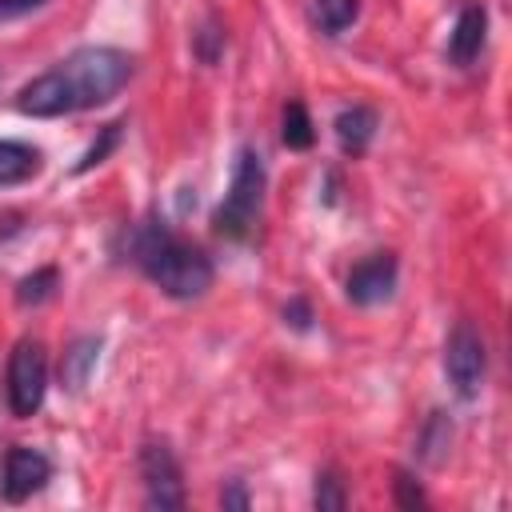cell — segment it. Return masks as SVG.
<instances>
[{
    "mask_svg": "<svg viewBox=\"0 0 512 512\" xmlns=\"http://www.w3.org/2000/svg\"><path fill=\"white\" fill-rule=\"evenodd\" d=\"M44 392H48V356H44V344L36 336H24V340L12 344L8 368H4V396H8L12 416H20V420L36 416L40 404H44Z\"/></svg>",
    "mask_w": 512,
    "mask_h": 512,
    "instance_id": "4",
    "label": "cell"
},
{
    "mask_svg": "<svg viewBox=\"0 0 512 512\" xmlns=\"http://www.w3.org/2000/svg\"><path fill=\"white\" fill-rule=\"evenodd\" d=\"M120 136H124V120H112V124H104V128L96 132V140L84 148V156L72 164V172H76V176H84V172H92L96 164H104V160L116 152Z\"/></svg>",
    "mask_w": 512,
    "mask_h": 512,
    "instance_id": "15",
    "label": "cell"
},
{
    "mask_svg": "<svg viewBox=\"0 0 512 512\" xmlns=\"http://www.w3.org/2000/svg\"><path fill=\"white\" fill-rule=\"evenodd\" d=\"M52 476V460L40 452V448H28V444H12L0 460V496L8 504H20L28 500L32 492H40Z\"/></svg>",
    "mask_w": 512,
    "mask_h": 512,
    "instance_id": "6",
    "label": "cell"
},
{
    "mask_svg": "<svg viewBox=\"0 0 512 512\" xmlns=\"http://www.w3.org/2000/svg\"><path fill=\"white\" fill-rule=\"evenodd\" d=\"M44 0H0V20H12V16H24L32 8H40Z\"/></svg>",
    "mask_w": 512,
    "mask_h": 512,
    "instance_id": "23",
    "label": "cell"
},
{
    "mask_svg": "<svg viewBox=\"0 0 512 512\" xmlns=\"http://www.w3.org/2000/svg\"><path fill=\"white\" fill-rule=\"evenodd\" d=\"M40 164H44L40 148H32L24 140H0V188L32 180L40 172Z\"/></svg>",
    "mask_w": 512,
    "mask_h": 512,
    "instance_id": "11",
    "label": "cell"
},
{
    "mask_svg": "<svg viewBox=\"0 0 512 512\" xmlns=\"http://www.w3.org/2000/svg\"><path fill=\"white\" fill-rule=\"evenodd\" d=\"M484 36H488V12L480 4H468L460 16H456V28L448 36V60L452 64H472L484 48Z\"/></svg>",
    "mask_w": 512,
    "mask_h": 512,
    "instance_id": "9",
    "label": "cell"
},
{
    "mask_svg": "<svg viewBox=\"0 0 512 512\" xmlns=\"http://www.w3.org/2000/svg\"><path fill=\"white\" fill-rule=\"evenodd\" d=\"M132 72H136L132 52L112 48V44H84V48L68 52L64 60H56L36 80H28L16 96V108L36 120L100 108L132 80Z\"/></svg>",
    "mask_w": 512,
    "mask_h": 512,
    "instance_id": "1",
    "label": "cell"
},
{
    "mask_svg": "<svg viewBox=\"0 0 512 512\" xmlns=\"http://www.w3.org/2000/svg\"><path fill=\"white\" fill-rule=\"evenodd\" d=\"M312 504H316L320 512H340V508L348 504V496H344V488H340L336 472H320V476H316V488H312Z\"/></svg>",
    "mask_w": 512,
    "mask_h": 512,
    "instance_id": "18",
    "label": "cell"
},
{
    "mask_svg": "<svg viewBox=\"0 0 512 512\" xmlns=\"http://www.w3.org/2000/svg\"><path fill=\"white\" fill-rule=\"evenodd\" d=\"M448 440H452V424H448V416H444V412H432L428 424H424V432H420V456L436 464V460L444 456Z\"/></svg>",
    "mask_w": 512,
    "mask_h": 512,
    "instance_id": "17",
    "label": "cell"
},
{
    "mask_svg": "<svg viewBox=\"0 0 512 512\" xmlns=\"http://www.w3.org/2000/svg\"><path fill=\"white\" fill-rule=\"evenodd\" d=\"M264 188H268V172H264V156L256 148H240L232 160V180L224 200L212 212V228L224 240H248L260 208H264Z\"/></svg>",
    "mask_w": 512,
    "mask_h": 512,
    "instance_id": "3",
    "label": "cell"
},
{
    "mask_svg": "<svg viewBox=\"0 0 512 512\" xmlns=\"http://www.w3.org/2000/svg\"><path fill=\"white\" fill-rule=\"evenodd\" d=\"M284 320L292 324V328H312V308H308V300L304 296H292L288 304H284Z\"/></svg>",
    "mask_w": 512,
    "mask_h": 512,
    "instance_id": "21",
    "label": "cell"
},
{
    "mask_svg": "<svg viewBox=\"0 0 512 512\" xmlns=\"http://www.w3.org/2000/svg\"><path fill=\"white\" fill-rule=\"evenodd\" d=\"M280 140H284L292 152L312 148L316 128H312V116H308V108H304L300 100H288V104H284V112H280Z\"/></svg>",
    "mask_w": 512,
    "mask_h": 512,
    "instance_id": "13",
    "label": "cell"
},
{
    "mask_svg": "<svg viewBox=\"0 0 512 512\" xmlns=\"http://www.w3.org/2000/svg\"><path fill=\"white\" fill-rule=\"evenodd\" d=\"M128 240V260L172 300H196L212 288V260L188 244L184 236H176L164 220L148 216L140 224H132L124 232Z\"/></svg>",
    "mask_w": 512,
    "mask_h": 512,
    "instance_id": "2",
    "label": "cell"
},
{
    "mask_svg": "<svg viewBox=\"0 0 512 512\" xmlns=\"http://www.w3.org/2000/svg\"><path fill=\"white\" fill-rule=\"evenodd\" d=\"M140 476H144V496L152 508H180L184 504L180 464L164 440H148L140 448Z\"/></svg>",
    "mask_w": 512,
    "mask_h": 512,
    "instance_id": "7",
    "label": "cell"
},
{
    "mask_svg": "<svg viewBox=\"0 0 512 512\" xmlns=\"http://www.w3.org/2000/svg\"><path fill=\"white\" fill-rule=\"evenodd\" d=\"M192 48H196V56H200L204 64H212V60L220 56V48H224V28H220L216 20H204V24L192 32Z\"/></svg>",
    "mask_w": 512,
    "mask_h": 512,
    "instance_id": "19",
    "label": "cell"
},
{
    "mask_svg": "<svg viewBox=\"0 0 512 512\" xmlns=\"http://www.w3.org/2000/svg\"><path fill=\"white\" fill-rule=\"evenodd\" d=\"M56 284H60V272H56L52 264H44V268L28 272V276L16 284V304H20V308H36V304H44V300L56 292Z\"/></svg>",
    "mask_w": 512,
    "mask_h": 512,
    "instance_id": "16",
    "label": "cell"
},
{
    "mask_svg": "<svg viewBox=\"0 0 512 512\" xmlns=\"http://www.w3.org/2000/svg\"><path fill=\"white\" fill-rule=\"evenodd\" d=\"M484 368H488V352H484L480 332L468 320H456L444 340V376L456 388V396L472 400L484 384Z\"/></svg>",
    "mask_w": 512,
    "mask_h": 512,
    "instance_id": "5",
    "label": "cell"
},
{
    "mask_svg": "<svg viewBox=\"0 0 512 512\" xmlns=\"http://www.w3.org/2000/svg\"><path fill=\"white\" fill-rule=\"evenodd\" d=\"M96 356H100V336H76L60 360V380L68 392H80L96 368Z\"/></svg>",
    "mask_w": 512,
    "mask_h": 512,
    "instance_id": "12",
    "label": "cell"
},
{
    "mask_svg": "<svg viewBox=\"0 0 512 512\" xmlns=\"http://www.w3.org/2000/svg\"><path fill=\"white\" fill-rule=\"evenodd\" d=\"M360 12V0H312V24L324 32V36H336L344 32Z\"/></svg>",
    "mask_w": 512,
    "mask_h": 512,
    "instance_id": "14",
    "label": "cell"
},
{
    "mask_svg": "<svg viewBox=\"0 0 512 512\" xmlns=\"http://www.w3.org/2000/svg\"><path fill=\"white\" fill-rule=\"evenodd\" d=\"M396 272L400 268H396V256L392 252H372V256H364V260L352 264V272L344 280V296L352 304H360V308H372V304H380V300L392 296Z\"/></svg>",
    "mask_w": 512,
    "mask_h": 512,
    "instance_id": "8",
    "label": "cell"
},
{
    "mask_svg": "<svg viewBox=\"0 0 512 512\" xmlns=\"http://www.w3.org/2000/svg\"><path fill=\"white\" fill-rule=\"evenodd\" d=\"M392 484H396V504H400V508H420V504H424V488H420V480H416L412 472L400 468Z\"/></svg>",
    "mask_w": 512,
    "mask_h": 512,
    "instance_id": "20",
    "label": "cell"
},
{
    "mask_svg": "<svg viewBox=\"0 0 512 512\" xmlns=\"http://www.w3.org/2000/svg\"><path fill=\"white\" fill-rule=\"evenodd\" d=\"M220 504L224 508H248V492H244V480H228L220 488Z\"/></svg>",
    "mask_w": 512,
    "mask_h": 512,
    "instance_id": "22",
    "label": "cell"
},
{
    "mask_svg": "<svg viewBox=\"0 0 512 512\" xmlns=\"http://www.w3.org/2000/svg\"><path fill=\"white\" fill-rule=\"evenodd\" d=\"M376 124H380V120H376V112H372L368 104H348V108H340L336 120H332L340 152H344V156H364V148H368L372 136H376Z\"/></svg>",
    "mask_w": 512,
    "mask_h": 512,
    "instance_id": "10",
    "label": "cell"
}]
</instances>
